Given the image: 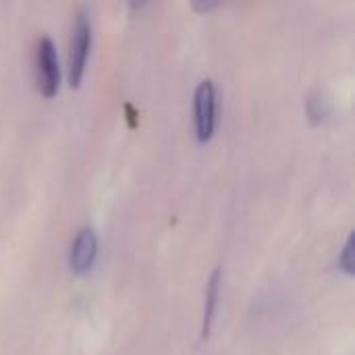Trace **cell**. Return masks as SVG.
I'll use <instances>...</instances> for the list:
<instances>
[{
	"mask_svg": "<svg viewBox=\"0 0 355 355\" xmlns=\"http://www.w3.org/2000/svg\"><path fill=\"white\" fill-rule=\"evenodd\" d=\"M92 50V21L85 10H79L75 15L73 31H71V44H69V85L77 89L83 81L87 58Z\"/></svg>",
	"mask_w": 355,
	"mask_h": 355,
	"instance_id": "obj_1",
	"label": "cell"
},
{
	"mask_svg": "<svg viewBox=\"0 0 355 355\" xmlns=\"http://www.w3.org/2000/svg\"><path fill=\"white\" fill-rule=\"evenodd\" d=\"M306 110H308L310 121H312L314 125H318V123H322V121L329 116V112H331V108H329V100L318 92V94H314V96H310V98H308V102H306Z\"/></svg>",
	"mask_w": 355,
	"mask_h": 355,
	"instance_id": "obj_6",
	"label": "cell"
},
{
	"mask_svg": "<svg viewBox=\"0 0 355 355\" xmlns=\"http://www.w3.org/2000/svg\"><path fill=\"white\" fill-rule=\"evenodd\" d=\"M220 283H223V272L216 268L206 285V302H204V318H202V339L206 341L212 333L216 310H218V297H220Z\"/></svg>",
	"mask_w": 355,
	"mask_h": 355,
	"instance_id": "obj_5",
	"label": "cell"
},
{
	"mask_svg": "<svg viewBox=\"0 0 355 355\" xmlns=\"http://www.w3.org/2000/svg\"><path fill=\"white\" fill-rule=\"evenodd\" d=\"M125 110H127V119H129V127H135L137 125V121H135V116H137V112L133 110V106H125Z\"/></svg>",
	"mask_w": 355,
	"mask_h": 355,
	"instance_id": "obj_8",
	"label": "cell"
},
{
	"mask_svg": "<svg viewBox=\"0 0 355 355\" xmlns=\"http://www.w3.org/2000/svg\"><path fill=\"white\" fill-rule=\"evenodd\" d=\"M96 258H98V237H96L94 229L83 227L77 231L73 245H71V254H69L71 272L77 277L87 275L94 268Z\"/></svg>",
	"mask_w": 355,
	"mask_h": 355,
	"instance_id": "obj_4",
	"label": "cell"
},
{
	"mask_svg": "<svg viewBox=\"0 0 355 355\" xmlns=\"http://www.w3.org/2000/svg\"><path fill=\"white\" fill-rule=\"evenodd\" d=\"M33 64H35L37 92L44 98H54L58 94V87H60V64H58L56 46L48 35H42L35 42Z\"/></svg>",
	"mask_w": 355,
	"mask_h": 355,
	"instance_id": "obj_2",
	"label": "cell"
},
{
	"mask_svg": "<svg viewBox=\"0 0 355 355\" xmlns=\"http://www.w3.org/2000/svg\"><path fill=\"white\" fill-rule=\"evenodd\" d=\"M337 266L339 270H343L345 275H354V237L349 235L345 245L341 248V254H339V260H337Z\"/></svg>",
	"mask_w": 355,
	"mask_h": 355,
	"instance_id": "obj_7",
	"label": "cell"
},
{
	"mask_svg": "<svg viewBox=\"0 0 355 355\" xmlns=\"http://www.w3.org/2000/svg\"><path fill=\"white\" fill-rule=\"evenodd\" d=\"M216 87L210 79L202 81L196 87L193 96V114H196V137L200 144H208L216 131Z\"/></svg>",
	"mask_w": 355,
	"mask_h": 355,
	"instance_id": "obj_3",
	"label": "cell"
}]
</instances>
